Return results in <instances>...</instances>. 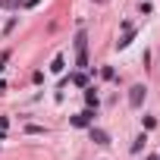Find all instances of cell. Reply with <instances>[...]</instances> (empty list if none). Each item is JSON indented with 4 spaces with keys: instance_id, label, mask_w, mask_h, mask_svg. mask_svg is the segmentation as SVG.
<instances>
[{
    "instance_id": "cell-12",
    "label": "cell",
    "mask_w": 160,
    "mask_h": 160,
    "mask_svg": "<svg viewBox=\"0 0 160 160\" xmlns=\"http://www.w3.org/2000/svg\"><path fill=\"white\" fill-rule=\"evenodd\" d=\"M0 141H3V132H0Z\"/></svg>"
},
{
    "instance_id": "cell-5",
    "label": "cell",
    "mask_w": 160,
    "mask_h": 160,
    "mask_svg": "<svg viewBox=\"0 0 160 160\" xmlns=\"http://www.w3.org/2000/svg\"><path fill=\"white\" fill-rule=\"evenodd\" d=\"M132 38H135V32H132V28H126V35L116 41V47H119V50H122V47H129V44H132Z\"/></svg>"
},
{
    "instance_id": "cell-13",
    "label": "cell",
    "mask_w": 160,
    "mask_h": 160,
    "mask_svg": "<svg viewBox=\"0 0 160 160\" xmlns=\"http://www.w3.org/2000/svg\"><path fill=\"white\" fill-rule=\"evenodd\" d=\"M157 160H160V157H157Z\"/></svg>"
},
{
    "instance_id": "cell-3",
    "label": "cell",
    "mask_w": 160,
    "mask_h": 160,
    "mask_svg": "<svg viewBox=\"0 0 160 160\" xmlns=\"http://www.w3.org/2000/svg\"><path fill=\"white\" fill-rule=\"evenodd\" d=\"M91 141H94V144H110V135H107L104 129H94V126H91Z\"/></svg>"
},
{
    "instance_id": "cell-2",
    "label": "cell",
    "mask_w": 160,
    "mask_h": 160,
    "mask_svg": "<svg viewBox=\"0 0 160 160\" xmlns=\"http://www.w3.org/2000/svg\"><path fill=\"white\" fill-rule=\"evenodd\" d=\"M144 94H148V88H144V85H132V91H129V104H132V107H141Z\"/></svg>"
},
{
    "instance_id": "cell-11",
    "label": "cell",
    "mask_w": 160,
    "mask_h": 160,
    "mask_svg": "<svg viewBox=\"0 0 160 160\" xmlns=\"http://www.w3.org/2000/svg\"><path fill=\"white\" fill-rule=\"evenodd\" d=\"M144 160H157V157H144Z\"/></svg>"
},
{
    "instance_id": "cell-10",
    "label": "cell",
    "mask_w": 160,
    "mask_h": 160,
    "mask_svg": "<svg viewBox=\"0 0 160 160\" xmlns=\"http://www.w3.org/2000/svg\"><path fill=\"white\" fill-rule=\"evenodd\" d=\"M0 72H3V60H0Z\"/></svg>"
},
{
    "instance_id": "cell-6",
    "label": "cell",
    "mask_w": 160,
    "mask_h": 160,
    "mask_svg": "<svg viewBox=\"0 0 160 160\" xmlns=\"http://www.w3.org/2000/svg\"><path fill=\"white\" fill-rule=\"evenodd\" d=\"M63 66H66V60H63V53H60V57H53V66H50V69H53V72H63Z\"/></svg>"
},
{
    "instance_id": "cell-4",
    "label": "cell",
    "mask_w": 160,
    "mask_h": 160,
    "mask_svg": "<svg viewBox=\"0 0 160 160\" xmlns=\"http://www.w3.org/2000/svg\"><path fill=\"white\" fill-rule=\"evenodd\" d=\"M91 116H94L91 110H85V113H78V116H72V126H78V129H82V126H88V122H91Z\"/></svg>"
},
{
    "instance_id": "cell-8",
    "label": "cell",
    "mask_w": 160,
    "mask_h": 160,
    "mask_svg": "<svg viewBox=\"0 0 160 160\" xmlns=\"http://www.w3.org/2000/svg\"><path fill=\"white\" fill-rule=\"evenodd\" d=\"M85 101H88L91 107H98V94H94V88H88V91H85Z\"/></svg>"
},
{
    "instance_id": "cell-7",
    "label": "cell",
    "mask_w": 160,
    "mask_h": 160,
    "mask_svg": "<svg viewBox=\"0 0 160 160\" xmlns=\"http://www.w3.org/2000/svg\"><path fill=\"white\" fill-rule=\"evenodd\" d=\"M144 141H148V135H138V138H135V141H132V151H135V154H138V151H141V148H144Z\"/></svg>"
},
{
    "instance_id": "cell-9",
    "label": "cell",
    "mask_w": 160,
    "mask_h": 160,
    "mask_svg": "<svg viewBox=\"0 0 160 160\" xmlns=\"http://www.w3.org/2000/svg\"><path fill=\"white\" fill-rule=\"evenodd\" d=\"M25 132H32V135H41V132H44V126H25Z\"/></svg>"
},
{
    "instance_id": "cell-1",
    "label": "cell",
    "mask_w": 160,
    "mask_h": 160,
    "mask_svg": "<svg viewBox=\"0 0 160 160\" xmlns=\"http://www.w3.org/2000/svg\"><path fill=\"white\" fill-rule=\"evenodd\" d=\"M75 63H78V69H88V35H85V28H78V35H75Z\"/></svg>"
}]
</instances>
